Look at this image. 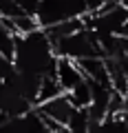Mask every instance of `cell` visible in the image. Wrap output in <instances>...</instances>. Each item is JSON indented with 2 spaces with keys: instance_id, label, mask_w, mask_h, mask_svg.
I'll return each instance as SVG.
<instances>
[{
  "instance_id": "obj_1",
  "label": "cell",
  "mask_w": 128,
  "mask_h": 133,
  "mask_svg": "<svg viewBox=\"0 0 128 133\" xmlns=\"http://www.w3.org/2000/svg\"><path fill=\"white\" fill-rule=\"evenodd\" d=\"M13 64L18 71L31 76H53L57 64V53L53 40L44 27H35L27 33H20L16 38L13 49Z\"/></svg>"
},
{
  "instance_id": "obj_2",
  "label": "cell",
  "mask_w": 128,
  "mask_h": 133,
  "mask_svg": "<svg viewBox=\"0 0 128 133\" xmlns=\"http://www.w3.org/2000/svg\"><path fill=\"white\" fill-rule=\"evenodd\" d=\"M57 58H71V60H82L88 56H102V49L97 44V38L91 29L82 27L71 36L53 40Z\"/></svg>"
},
{
  "instance_id": "obj_3",
  "label": "cell",
  "mask_w": 128,
  "mask_h": 133,
  "mask_svg": "<svg viewBox=\"0 0 128 133\" xmlns=\"http://www.w3.org/2000/svg\"><path fill=\"white\" fill-rule=\"evenodd\" d=\"M0 133H51L47 127V120L40 115L38 109H31L27 113L11 115L0 122Z\"/></svg>"
},
{
  "instance_id": "obj_4",
  "label": "cell",
  "mask_w": 128,
  "mask_h": 133,
  "mask_svg": "<svg viewBox=\"0 0 128 133\" xmlns=\"http://www.w3.org/2000/svg\"><path fill=\"white\" fill-rule=\"evenodd\" d=\"M35 109H38L40 115L47 120V127L49 124L66 127V122H69V118L73 115L75 107L71 104V100H69L66 93H60V95H55V98H49V100H44V102H40Z\"/></svg>"
},
{
  "instance_id": "obj_5",
  "label": "cell",
  "mask_w": 128,
  "mask_h": 133,
  "mask_svg": "<svg viewBox=\"0 0 128 133\" xmlns=\"http://www.w3.org/2000/svg\"><path fill=\"white\" fill-rule=\"evenodd\" d=\"M35 109L29 100H24L18 91L13 89V84L7 80H0V113L5 118H11V115H20L27 113V111Z\"/></svg>"
},
{
  "instance_id": "obj_6",
  "label": "cell",
  "mask_w": 128,
  "mask_h": 133,
  "mask_svg": "<svg viewBox=\"0 0 128 133\" xmlns=\"http://www.w3.org/2000/svg\"><path fill=\"white\" fill-rule=\"evenodd\" d=\"M55 80L60 84V89L64 93H69L71 89H75L80 82H84V73H82L80 64L71 58H57L55 64Z\"/></svg>"
},
{
  "instance_id": "obj_7",
  "label": "cell",
  "mask_w": 128,
  "mask_h": 133,
  "mask_svg": "<svg viewBox=\"0 0 128 133\" xmlns=\"http://www.w3.org/2000/svg\"><path fill=\"white\" fill-rule=\"evenodd\" d=\"M66 95H69V100H71V104L75 107V109H88L91 107V87H88V82H86V78H84V82H80V84H77L75 89H71Z\"/></svg>"
},
{
  "instance_id": "obj_8",
  "label": "cell",
  "mask_w": 128,
  "mask_h": 133,
  "mask_svg": "<svg viewBox=\"0 0 128 133\" xmlns=\"http://www.w3.org/2000/svg\"><path fill=\"white\" fill-rule=\"evenodd\" d=\"M60 93H64V91H62L60 84H57L55 73H53V76H42L40 78V91H38V100L40 102H44V100H49V98H55V95H60Z\"/></svg>"
},
{
  "instance_id": "obj_9",
  "label": "cell",
  "mask_w": 128,
  "mask_h": 133,
  "mask_svg": "<svg viewBox=\"0 0 128 133\" xmlns=\"http://www.w3.org/2000/svg\"><path fill=\"white\" fill-rule=\"evenodd\" d=\"M16 73V64H13V58L0 53V80H7Z\"/></svg>"
},
{
  "instance_id": "obj_10",
  "label": "cell",
  "mask_w": 128,
  "mask_h": 133,
  "mask_svg": "<svg viewBox=\"0 0 128 133\" xmlns=\"http://www.w3.org/2000/svg\"><path fill=\"white\" fill-rule=\"evenodd\" d=\"M53 133H73V131H71L69 127H57V129H55Z\"/></svg>"
}]
</instances>
